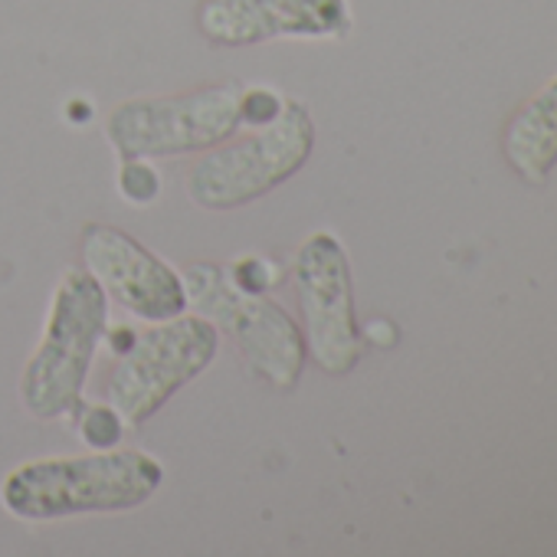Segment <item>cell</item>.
<instances>
[{
    "label": "cell",
    "mask_w": 557,
    "mask_h": 557,
    "mask_svg": "<svg viewBox=\"0 0 557 557\" xmlns=\"http://www.w3.org/2000/svg\"><path fill=\"white\" fill-rule=\"evenodd\" d=\"M315 148V122L302 102H286L269 125L207 148L184 177L190 200L203 210H233L286 184Z\"/></svg>",
    "instance_id": "3957f363"
},
{
    "label": "cell",
    "mask_w": 557,
    "mask_h": 557,
    "mask_svg": "<svg viewBox=\"0 0 557 557\" xmlns=\"http://www.w3.org/2000/svg\"><path fill=\"white\" fill-rule=\"evenodd\" d=\"M125 426V417L112 404H92L76 410V430L89 449H115L122 443Z\"/></svg>",
    "instance_id": "8fae6325"
},
{
    "label": "cell",
    "mask_w": 557,
    "mask_h": 557,
    "mask_svg": "<svg viewBox=\"0 0 557 557\" xmlns=\"http://www.w3.org/2000/svg\"><path fill=\"white\" fill-rule=\"evenodd\" d=\"M109 325V296L83 269L70 265L53 293L44 338L21 377V400L40 420L73 417Z\"/></svg>",
    "instance_id": "7a4b0ae2"
},
{
    "label": "cell",
    "mask_w": 557,
    "mask_h": 557,
    "mask_svg": "<svg viewBox=\"0 0 557 557\" xmlns=\"http://www.w3.org/2000/svg\"><path fill=\"white\" fill-rule=\"evenodd\" d=\"M505 158L524 181H547L550 168L557 164V76L541 92H534L508 122Z\"/></svg>",
    "instance_id": "30bf717a"
},
{
    "label": "cell",
    "mask_w": 557,
    "mask_h": 557,
    "mask_svg": "<svg viewBox=\"0 0 557 557\" xmlns=\"http://www.w3.org/2000/svg\"><path fill=\"white\" fill-rule=\"evenodd\" d=\"M286 109V99L278 96L275 89H243L239 96V125L243 128H259V125H269L278 112Z\"/></svg>",
    "instance_id": "5bb4252c"
},
{
    "label": "cell",
    "mask_w": 557,
    "mask_h": 557,
    "mask_svg": "<svg viewBox=\"0 0 557 557\" xmlns=\"http://www.w3.org/2000/svg\"><path fill=\"white\" fill-rule=\"evenodd\" d=\"M239 83H216L181 96L132 99L112 109L106 135L122 158H174L207 151L239 125Z\"/></svg>",
    "instance_id": "8992f818"
},
{
    "label": "cell",
    "mask_w": 557,
    "mask_h": 557,
    "mask_svg": "<svg viewBox=\"0 0 557 557\" xmlns=\"http://www.w3.org/2000/svg\"><path fill=\"white\" fill-rule=\"evenodd\" d=\"M181 278L187 309L223 332L256 377H262L275 391H293L299 384L309 351L302 329L283 306L265 296L239 293L236 286H230L226 272L213 262H194Z\"/></svg>",
    "instance_id": "277c9868"
},
{
    "label": "cell",
    "mask_w": 557,
    "mask_h": 557,
    "mask_svg": "<svg viewBox=\"0 0 557 557\" xmlns=\"http://www.w3.org/2000/svg\"><path fill=\"white\" fill-rule=\"evenodd\" d=\"M220 332L203 315H174L151 322L145 332H132L128 345L115 351V364L106 374L109 404L128 426L151 420L184 384L200 377L216 358Z\"/></svg>",
    "instance_id": "5b68a950"
},
{
    "label": "cell",
    "mask_w": 557,
    "mask_h": 557,
    "mask_svg": "<svg viewBox=\"0 0 557 557\" xmlns=\"http://www.w3.org/2000/svg\"><path fill=\"white\" fill-rule=\"evenodd\" d=\"M223 272L230 278V286H236L239 293H249V296H265L269 289L283 283V272L272 265V259H262V256H243Z\"/></svg>",
    "instance_id": "7c38bea8"
},
{
    "label": "cell",
    "mask_w": 557,
    "mask_h": 557,
    "mask_svg": "<svg viewBox=\"0 0 557 557\" xmlns=\"http://www.w3.org/2000/svg\"><path fill=\"white\" fill-rule=\"evenodd\" d=\"M119 194L128 203H154V197L161 194V174L148 164V158H122V171H119Z\"/></svg>",
    "instance_id": "4fadbf2b"
},
{
    "label": "cell",
    "mask_w": 557,
    "mask_h": 557,
    "mask_svg": "<svg viewBox=\"0 0 557 557\" xmlns=\"http://www.w3.org/2000/svg\"><path fill=\"white\" fill-rule=\"evenodd\" d=\"M293 286L309 358L332 377L348 374L361 361V329L355 315L351 262L335 233H312L296 249Z\"/></svg>",
    "instance_id": "52a82bcc"
},
{
    "label": "cell",
    "mask_w": 557,
    "mask_h": 557,
    "mask_svg": "<svg viewBox=\"0 0 557 557\" xmlns=\"http://www.w3.org/2000/svg\"><path fill=\"white\" fill-rule=\"evenodd\" d=\"M197 30L213 47L269 40H329L351 30L348 0H200Z\"/></svg>",
    "instance_id": "9c48e42d"
},
{
    "label": "cell",
    "mask_w": 557,
    "mask_h": 557,
    "mask_svg": "<svg viewBox=\"0 0 557 557\" xmlns=\"http://www.w3.org/2000/svg\"><path fill=\"white\" fill-rule=\"evenodd\" d=\"M161 482V462L141 449H89L17 466L0 485V502L21 521H57L138 508Z\"/></svg>",
    "instance_id": "6da1fadb"
},
{
    "label": "cell",
    "mask_w": 557,
    "mask_h": 557,
    "mask_svg": "<svg viewBox=\"0 0 557 557\" xmlns=\"http://www.w3.org/2000/svg\"><path fill=\"white\" fill-rule=\"evenodd\" d=\"M83 269L125 312L145 322H168L187 312L184 278L145 243L119 226L89 223L79 236Z\"/></svg>",
    "instance_id": "ba28073f"
}]
</instances>
